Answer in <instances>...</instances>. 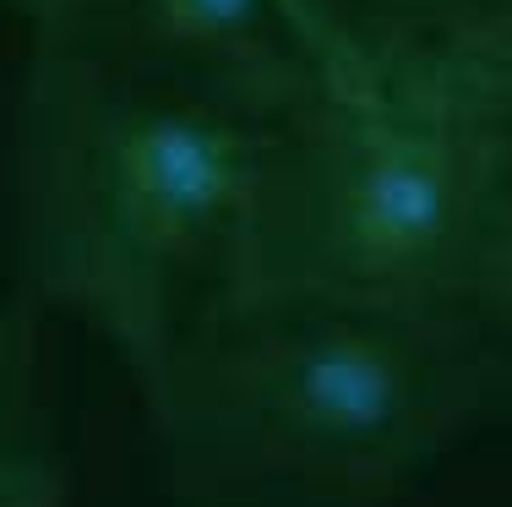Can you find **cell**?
Returning a JSON list of instances; mask_svg holds the SVG:
<instances>
[{"mask_svg":"<svg viewBox=\"0 0 512 507\" xmlns=\"http://www.w3.org/2000/svg\"><path fill=\"white\" fill-rule=\"evenodd\" d=\"M502 344L463 317L224 295L131 377L180 507H398L480 426Z\"/></svg>","mask_w":512,"mask_h":507,"instance_id":"obj_1","label":"cell"},{"mask_svg":"<svg viewBox=\"0 0 512 507\" xmlns=\"http://www.w3.org/2000/svg\"><path fill=\"white\" fill-rule=\"evenodd\" d=\"M262 126L88 39L33 28L17 262L131 371L235 295Z\"/></svg>","mask_w":512,"mask_h":507,"instance_id":"obj_2","label":"cell"},{"mask_svg":"<svg viewBox=\"0 0 512 507\" xmlns=\"http://www.w3.org/2000/svg\"><path fill=\"white\" fill-rule=\"evenodd\" d=\"M235 295L512 322V93L349 88L262 126Z\"/></svg>","mask_w":512,"mask_h":507,"instance_id":"obj_3","label":"cell"},{"mask_svg":"<svg viewBox=\"0 0 512 507\" xmlns=\"http://www.w3.org/2000/svg\"><path fill=\"white\" fill-rule=\"evenodd\" d=\"M28 28L137 60L256 126L327 82L289 0H71Z\"/></svg>","mask_w":512,"mask_h":507,"instance_id":"obj_4","label":"cell"},{"mask_svg":"<svg viewBox=\"0 0 512 507\" xmlns=\"http://www.w3.org/2000/svg\"><path fill=\"white\" fill-rule=\"evenodd\" d=\"M327 82L512 93V0H289Z\"/></svg>","mask_w":512,"mask_h":507,"instance_id":"obj_5","label":"cell"},{"mask_svg":"<svg viewBox=\"0 0 512 507\" xmlns=\"http://www.w3.org/2000/svg\"><path fill=\"white\" fill-rule=\"evenodd\" d=\"M55 458L39 437L28 431V420H17L6 404H0V480L11 475H33V469H50Z\"/></svg>","mask_w":512,"mask_h":507,"instance_id":"obj_6","label":"cell"},{"mask_svg":"<svg viewBox=\"0 0 512 507\" xmlns=\"http://www.w3.org/2000/svg\"><path fill=\"white\" fill-rule=\"evenodd\" d=\"M0 6L17 11V17H28V22H39V17H50V11L71 6V0H0Z\"/></svg>","mask_w":512,"mask_h":507,"instance_id":"obj_7","label":"cell"}]
</instances>
